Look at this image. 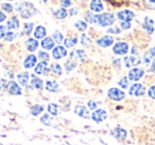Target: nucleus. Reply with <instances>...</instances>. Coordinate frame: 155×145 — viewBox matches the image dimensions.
Wrapping results in <instances>:
<instances>
[{"label": "nucleus", "instance_id": "1", "mask_svg": "<svg viewBox=\"0 0 155 145\" xmlns=\"http://www.w3.org/2000/svg\"><path fill=\"white\" fill-rule=\"evenodd\" d=\"M16 12L20 14L22 18L25 19H28V18H31L32 16H34L35 14L37 13L36 8L33 5V3L31 2H27V1H24V2H20L16 5L15 8Z\"/></svg>", "mask_w": 155, "mask_h": 145}, {"label": "nucleus", "instance_id": "2", "mask_svg": "<svg viewBox=\"0 0 155 145\" xmlns=\"http://www.w3.org/2000/svg\"><path fill=\"white\" fill-rule=\"evenodd\" d=\"M97 22L101 27L112 26L115 22V16L114 14L110 13H104L101 14V15H97Z\"/></svg>", "mask_w": 155, "mask_h": 145}, {"label": "nucleus", "instance_id": "3", "mask_svg": "<svg viewBox=\"0 0 155 145\" xmlns=\"http://www.w3.org/2000/svg\"><path fill=\"white\" fill-rule=\"evenodd\" d=\"M107 95L110 100L116 101V102H119V101H122L123 98H125V93L122 91V90L118 89V88H110L107 92Z\"/></svg>", "mask_w": 155, "mask_h": 145}, {"label": "nucleus", "instance_id": "4", "mask_svg": "<svg viewBox=\"0 0 155 145\" xmlns=\"http://www.w3.org/2000/svg\"><path fill=\"white\" fill-rule=\"evenodd\" d=\"M127 51H129V45L127 43H123V41L117 43L113 48V52L116 55H125Z\"/></svg>", "mask_w": 155, "mask_h": 145}, {"label": "nucleus", "instance_id": "5", "mask_svg": "<svg viewBox=\"0 0 155 145\" xmlns=\"http://www.w3.org/2000/svg\"><path fill=\"white\" fill-rule=\"evenodd\" d=\"M129 93L133 96H141L146 93V88L141 84H134L130 88Z\"/></svg>", "mask_w": 155, "mask_h": 145}, {"label": "nucleus", "instance_id": "6", "mask_svg": "<svg viewBox=\"0 0 155 145\" xmlns=\"http://www.w3.org/2000/svg\"><path fill=\"white\" fill-rule=\"evenodd\" d=\"M144 75V70L141 68H133L129 72V79L133 82H137Z\"/></svg>", "mask_w": 155, "mask_h": 145}, {"label": "nucleus", "instance_id": "7", "mask_svg": "<svg viewBox=\"0 0 155 145\" xmlns=\"http://www.w3.org/2000/svg\"><path fill=\"white\" fill-rule=\"evenodd\" d=\"M117 17H118V19H120L121 21L131 22L132 20H133V18L135 17V14L132 11H129V10H123V11L118 12Z\"/></svg>", "mask_w": 155, "mask_h": 145}, {"label": "nucleus", "instance_id": "8", "mask_svg": "<svg viewBox=\"0 0 155 145\" xmlns=\"http://www.w3.org/2000/svg\"><path fill=\"white\" fill-rule=\"evenodd\" d=\"M107 118V113L104 109H97L91 113V119L97 123H101Z\"/></svg>", "mask_w": 155, "mask_h": 145}, {"label": "nucleus", "instance_id": "9", "mask_svg": "<svg viewBox=\"0 0 155 145\" xmlns=\"http://www.w3.org/2000/svg\"><path fill=\"white\" fill-rule=\"evenodd\" d=\"M8 92L12 95H20L22 93V90L21 88L19 87L16 82H9V85H8Z\"/></svg>", "mask_w": 155, "mask_h": 145}, {"label": "nucleus", "instance_id": "10", "mask_svg": "<svg viewBox=\"0 0 155 145\" xmlns=\"http://www.w3.org/2000/svg\"><path fill=\"white\" fill-rule=\"evenodd\" d=\"M140 63H141V60L137 56H127V57H124V65L127 68L136 67L140 65Z\"/></svg>", "mask_w": 155, "mask_h": 145}, {"label": "nucleus", "instance_id": "11", "mask_svg": "<svg viewBox=\"0 0 155 145\" xmlns=\"http://www.w3.org/2000/svg\"><path fill=\"white\" fill-rule=\"evenodd\" d=\"M113 44H114V38L112 36H108V35L101 37V38H99L97 40V45L102 48H107L110 46H112Z\"/></svg>", "mask_w": 155, "mask_h": 145}, {"label": "nucleus", "instance_id": "12", "mask_svg": "<svg viewBox=\"0 0 155 145\" xmlns=\"http://www.w3.org/2000/svg\"><path fill=\"white\" fill-rule=\"evenodd\" d=\"M66 55H67V50L64 47H62V46H58L52 51V56L55 60H61V58L65 57Z\"/></svg>", "mask_w": 155, "mask_h": 145}, {"label": "nucleus", "instance_id": "13", "mask_svg": "<svg viewBox=\"0 0 155 145\" xmlns=\"http://www.w3.org/2000/svg\"><path fill=\"white\" fill-rule=\"evenodd\" d=\"M36 62H37L36 56H35L34 54H30V55L27 56V58L25 60V62H24L25 68H27V69L33 68V67L36 65Z\"/></svg>", "mask_w": 155, "mask_h": 145}, {"label": "nucleus", "instance_id": "14", "mask_svg": "<svg viewBox=\"0 0 155 145\" xmlns=\"http://www.w3.org/2000/svg\"><path fill=\"white\" fill-rule=\"evenodd\" d=\"M74 113L79 115V117H81V118H85V119H88V118H89L88 109L85 108L84 106H81V105H79V106H75Z\"/></svg>", "mask_w": 155, "mask_h": 145}, {"label": "nucleus", "instance_id": "15", "mask_svg": "<svg viewBox=\"0 0 155 145\" xmlns=\"http://www.w3.org/2000/svg\"><path fill=\"white\" fill-rule=\"evenodd\" d=\"M26 48L28 51L34 52L38 48V41L34 38H28L26 40Z\"/></svg>", "mask_w": 155, "mask_h": 145}, {"label": "nucleus", "instance_id": "16", "mask_svg": "<svg viewBox=\"0 0 155 145\" xmlns=\"http://www.w3.org/2000/svg\"><path fill=\"white\" fill-rule=\"evenodd\" d=\"M112 134L118 140H124L127 138V130L123 129V128H115L112 131Z\"/></svg>", "mask_w": 155, "mask_h": 145}, {"label": "nucleus", "instance_id": "17", "mask_svg": "<svg viewBox=\"0 0 155 145\" xmlns=\"http://www.w3.org/2000/svg\"><path fill=\"white\" fill-rule=\"evenodd\" d=\"M34 71L36 74H46L48 71V64L46 62H41L36 65Z\"/></svg>", "mask_w": 155, "mask_h": 145}, {"label": "nucleus", "instance_id": "18", "mask_svg": "<svg viewBox=\"0 0 155 145\" xmlns=\"http://www.w3.org/2000/svg\"><path fill=\"white\" fill-rule=\"evenodd\" d=\"M7 28L9 29V30H17V29L19 28V20H18L15 16H13V17L8 20Z\"/></svg>", "mask_w": 155, "mask_h": 145}, {"label": "nucleus", "instance_id": "19", "mask_svg": "<svg viewBox=\"0 0 155 145\" xmlns=\"http://www.w3.org/2000/svg\"><path fill=\"white\" fill-rule=\"evenodd\" d=\"M41 47L45 50H51L54 49V40L50 37H45L41 40Z\"/></svg>", "mask_w": 155, "mask_h": 145}, {"label": "nucleus", "instance_id": "20", "mask_svg": "<svg viewBox=\"0 0 155 145\" xmlns=\"http://www.w3.org/2000/svg\"><path fill=\"white\" fill-rule=\"evenodd\" d=\"M46 33H47V31H46L45 27L38 26L34 31V37L36 39H43V38H45Z\"/></svg>", "mask_w": 155, "mask_h": 145}, {"label": "nucleus", "instance_id": "21", "mask_svg": "<svg viewBox=\"0 0 155 145\" xmlns=\"http://www.w3.org/2000/svg\"><path fill=\"white\" fill-rule=\"evenodd\" d=\"M31 84H32V86L35 88V89L41 90L44 88V82L41 81V79H38V77H36L33 74H32V79H31Z\"/></svg>", "mask_w": 155, "mask_h": 145}, {"label": "nucleus", "instance_id": "22", "mask_svg": "<svg viewBox=\"0 0 155 145\" xmlns=\"http://www.w3.org/2000/svg\"><path fill=\"white\" fill-rule=\"evenodd\" d=\"M91 10L93 12H101L103 10V5L100 0H93L91 2Z\"/></svg>", "mask_w": 155, "mask_h": 145}, {"label": "nucleus", "instance_id": "23", "mask_svg": "<svg viewBox=\"0 0 155 145\" xmlns=\"http://www.w3.org/2000/svg\"><path fill=\"white\" fill-rule=\"evenodd\" d=\"M17 81L19 82L20 85L27 86L29 83V73L28 72L19 73V74L17 75Z\"/></svg>", "mask_w": 155, "mask_h": 145}, {"label": "nucleus", "instance_id": "24", "mask_svg": "<svg viewBox=\"0 0 155 145\" xmlns=\"http://www.w3.org/2000/svg\"><path fill=\"white\" fill-rule=\"evenodd\" d=\"M46 89L50 92H56L58 90V84L55 81H48L46 83Z\"/></svg>", "mask_w": 155, "mask_h": 145}, {"label": "nucleus", "instance_id": "25", "mask_svg": "<svg viewBox=\"0 0 155 145\" xmlns=\"http://www.w3.org/2000/svg\"><path fill=\"white\" fill-rule=\"evenodd\" d=\"M44 111V106L43 105H38V104H36V105H33L32 107H31V110H30V112H31V114L32 115H38L39 113H41Z\"/></svg>", "mask_w": 155, "mask_h": 145}, {"label": "nucleus", "instance_id": "26", "mask_svg": "<svg viewBox=\"0 0 155 145\" xmlns=\"http://www.w3.org/2000/svg\"><path fill=\"white\" fill-rule=\"evenodd\" d=\"M54 16H55L58 19H64V18L67 17V11L64 9V8H61V9H58L56 11H54Z\"/></svg>", "mask_w": 155, "mask_h": 145}, {"label": "nucleus", "instance_id": "27", "mask_svg": "<svg viewBox=\"0 0 155 145\" xmlns=\"http://www.w3.org/2000/svg\"><path fill=\"white\" fill-rule=\"evenodd\" d=\"M48 111H49V113L51 115H58V113H60L58 106L56 104H53V103H51V104L48 105Z\"/></svg>", "mask_w": 155, "mask_h": 145}, {"label": "nucleus", "instance_id": "28", "mask_svg": "<svg viewBox=\"0 0 155 145\" xmlns=\"http://www.w3.org/2000/svg\"><path fill=\"white\" fill-rule=\"evenodd\" d=\"M69 55H70L71 58H75V60H82V58L85 56V54H84V51H82V50H75V51L71 52Z\"/></svg>", "mask_w": 155, "mask_h": 145}, {"label": "nucleus", "instance_id": "29", "mask_svg": "<svg viewBox=\"0 0 155 145\" xmlns=\"http://www.w3.org/2000/svg\"><path fill=\"white\" fill-rule=\"evenodd\" d=\"M78 43V38L77 37H71V38H66L64 40V45L66 48H72L77 45Z\"/></svg>", "mask_w": 155, "mask_h": 145}, {"label": "nucleus", "instance_id": "30", "mask_svg": "<svg viewBox=\"0 0 155 145\" xmlns=\"http://www.w3.org/2000/svg\"><path fill=\"white\" fill-rule=\"evenodd\" d=\"M33 28H34L33 22H27V24H24V34L30 35L33 31Z\"/></svg>", "mask_w": 155, "mask_h": 145}, {"label": "nucleus", "instance_id": "31", "mask_svg": "<svg viewBox=\"0 0 155 145\" xmlns=\"http://www.w3.org/2000/svg\"><path fill=\"white\" fill-rule=\"evenodd\" d=\"M51 70L55 75H58V76H60V75L62 74V67H61L58 64H56V63H54V64L51 65Z\"/></svg>", "mask_w": 155, "mask_h": 145}, {"label": "nucleus", "instance_id": "32", "mask_svg": "<svg viewBox=\"0 0 155 145\" xmlns=\"http://www.w3.org/2000/svg\"><path fill=\"white\" fill-rule=\"evenodd\" d=\"M52 39L54 40V43H56L58 45H60L61 43L63 41V34L58 31L53 33V36H52Z\"/></svg>", "mask_w": 155, "mask_h": 145}, {"label": "nucleus", "instance_id": "33", "mask_svg": "<svg viewBox=\"0 0 155 145\" xmlns=\"http://www.w3.org/2000/svg\"><path fill=\"white\" fill-rule=\"evenodd\" d=\"M74 27L79 31H85L87 28V24L85 21H83V20H79V21H77L74 24Z\"/></svg>", "mask_w": 155, "mask_h": 145}, {"label": "nucleus", "instance_id": "34", "mask_svg": "<svg viewBox=\"0 0 155 145\" xmlns=\"http://www.w3.org/2000/svg\"><path fill=\"white\" fill-rule=\"evenodd\" d=\"M41 123L45 124V125L50 126V125H51V123H52V122H51V121H52V118L50 117V114L46 113V114H44L43 117H41Z\"/></svg>", "mask_w": 155, "mask_h": 145}, {"label": "nucleus", "instance_id": "35", "mask_svg": "<svg viewBox=\"0 0 155 145\" xmlns=\"http://www.w3.org/2000/svg\"><path fill=\"white\" fill-rule=\"evenodd\" d=\"M85 18H86L87 21L91 22V24H96V22H97V15H93V14L89 13V12L85 13Z\"/></svg>", "mask_w": 155, "mask_h": 145}, {"label": "nucleus", "instance_id": "36", "mask_svg": "<svg viewBox=\"0 0 155 145\" xmlns=\"http://www.w3.org/2000/svg\"><path fill=\"white\" fill-rule=\"evenodd\" d=\"M142 27H143V29L149 33V34H152V33L154 32V27H153L152 24H149V22L144 21V24H142Z\"/></svg>", "mask_w": 155, "mask_h": 145}, {"label": "nucleus", "instance_id": "37", "mask_svg": "<svg viewBox=\"0 0 155 145\" xmlns=\"http://www.w3.org/2000/svg\"><path fill=\"white\" fill-rule=\"evenodd\" d=\"M118 84L121 88L127 89V88L129 87V77H122V79L118 82Z\"/></svg>", "mask_w": 155, "mask_h": 145}, {"label": "nucleus", "instance_id": "38", "mask_svg": "<svg viewBox=\"0 0 155 145\" xmlns=\"http://www.w3.org/2000/svg\"><path fill=\"white\" fill-rule=\"evenodd\" d=\"M38 57L41 58V62H46L47 63L50 58V55L47 53V52H44V51H39L38 52Z\"/></svg>", "mask_w": 155, "mask_h": 145}, {"label": "nucleus", "instance_id": "39", "mask_svg": "<svg viewBox=\"0 0 155 145\" xmlns=\"http://www.w3.org/2000/svg\"><path fill=\"white\" fill-rule=\"evenodd\" d=\"M16 37H17V34H16V33L9 31V32H8L7 34H5V40H7V41H12V40H14V39H15Z\"/></svg>", "mask_w": 155, "mask_h": 145}, {"label": "nucleus", "instance_id": "40", "mask_svg": "<svg viewBox=\"0 0 155 145\" xmlns=\"http://www.w3.org/2000/svg\"><path fill=\"white\" fill-rule=\"evenodd\" d=\"M65 68H66L67 71H71L75 68V63L72 62V60H67L65 63Z\"/></svg>", "mask_w": 155, "mask_h": 145}, {"label": "nucleus", "instance_id": "41", "mask_svg": "<svg viewBox=\"0 0 155 145\" xmlns=\"http://www.w3.org/2000/svg\"><path fill=\"white\" fill-rule=\"evenodd\" d=\"M1 8H2L3 11L8 12V13H11V12L13 11V5H12L11 3H2Z\"/></svg>", "mask_w": 155, "mask_h": 145}, {"label": "nucleus", "instance_id": "42", "mask_svg": "<svg viewBox=\"0 0 155 145\" xmlns=\"http://www.w3.org/2000/svg\"><path fill=\"white\" fill-rule=\"evenodd\" d=\"M143 3L149 9H155V0H143Z\"/></svg>", "mask_w": 155, "mask_h": 145}, {"label": "nucleus", "instance_id": "43", "mask_svg": "<svg viewBox=\"0 0 155 145\" xmlns=\"http://www.w3.org/2000/svg\"><path fill=\"white\" fill-rule=\"evenodd\" d=\"M8 85H9L8 81H5V79H0V91L8 89Z\"/></svg>", "mask_w": 155, "mask_h": 145}, {"label": "nucleus", "instance_id": "44", "mask_svg": "<svg viewBox=\"0 0 155 145\" xmlns=\"http://www.w3.org/2000/svg\"><path fill=\"white\" fill-rule=\"evenodd\" d=\"M148 95H149V98H151L152 100H155V86H152V87L149 88Z\"/></svg>", "mask_w": 155, "mask_h": 145}, {"label": "nucleus", "instance_id": "45", "mask_svg": "<svg viewBox=\"0 0 155 145\" xmlns=\"http://www.w3.org/2000/svg\"><path fill=\"white\" fill-rule=\"evenodd\" d=\"M81 38H82V40H81V43H82V45H83V46H88V44L91 43V39L88 38V36H87V35L83 34Z\"/></svg>", "mask_w": 155, "mask_h": 145}, {"label": "nucleus", "instance_id": "46", "mask_svg": "<svg viewBox=\"0 0 155 145\" xmlns=\"http://www.w3.org/2000/svg\"><path fill=\"white\" fill-rule=\"evenodd\" d=\"M107 33H110V34H119L120 33V29L115 27V28H110L107 30Z\"/></svg>", "mask_w": 155, "mask_h": 145}, {"label": "nucleus", "instance_id": "47", "mask_svg": "<svg viewBox=\"0 0 155 145\" xmlns=\"http://www.w3.org/2000/svg\"><path fill=\"white\" fill-rule=\"evenodd\" d=\"M121 28L123 29V30H129L130 28H131V22H127V21H122L120 24Z\"/></svg>", "mask_w": 155, "mask_h": 145}, {"label": "nucleus", "instance_id": "48", "mask_svg": "<svg viewBox=\"0 0 155 145\" xmlns=\"http://www.w3.org/2000/svg\"><path fill=\"white\" fill-rule=\"evenodd\" d=\"M5 34H7V32H5V26H0V39L5 38Z\"/></svg>", "mask_w": 155, "mask_h": 145}, {"label": "nucleus", "instance_id": "49", "mask_svg": "<svg viewBox=\"0 0 155 145\" xmlns=\"http://www.w3.org/2000/svg\"><path fill=\"white\" fill-rule=\"evenodd\" d=\"M61 5L64 8H68L71 5V1L70 0H61Z\"/></svg>", "mask_w": 155, "mask_h": 145}, {"label": "nucleus", "instance_id": "50", "mask_svg": "<svg viewBox=\"0 0 155 145\" xmlns=\"http://www.w3.org/2000/svg\"><path fill=\"white\" fill-rule=\"evenodd\" d=\"M88 107L91 109V110H95V109L97 108V103L94 102V101H89V102H88Z\"/></svg>", "mask_w": 155, "mask_h": 145}, {"label": "nucleus", "instance_id": "51", "mask_svg": "<svg viewBox=\"0 0 155 145\" xmlns=\"http://www.w3.org/2000/svg\"><path fill=\"white\" fill-rule=\"evenodd\" d=\"M150 60H151V56H149L148 54H146V55L143 56V62L146 63L147 65H148L149 63H150Z\"/></svg>", "mask_w": 155, "mask_h": 145}, {"label": "nucleus", "instance_id": "52", "mask_svg": "<svg viewBox=\"0 0 155 145\" xmlns=\"http://www.w3.org/2000/svg\"><path fill=\"white\" fill-rule=\"evenodd\" d=\"M5 19H7V16H5V14H3L2 12H0V22L5 21Z\"/></svg>", "mask_w": 155, "mask_h": 145}, {"label": "nucleus", "instance_id": "53", "mask_svg": "<svg viewBox=\"0 0 155 145\" xmlns=\"http://www.w3.org/2000/svg\"><path fill=\"white\" fill-rule=\"evenodd\" d=\"M151 71H152L153 73H155V60L152 62V65H151Z\"/></svg>", "mask_w": 155, "mask_h": 145}, {"label": "nucleus", "instance_id": "54", "mask_svg": "<svg viewBox=\"0 0 155 145\" xmlns=\"http://www.w3.org/2000/svg\"><path fill=\"white\" fill-rule=\"evenodd\" d=\"M150 54H151V56L155 57V47H154V48H152V49L150 50Z\"/></svg>", "mask_w": 155, "mask_h": 145}, {"label": "nucleus", "instance_id": "55", "mask_svg": "<svg viewBox=\"0 0 155 145\" xmlns=\"http://www.w3.org/2000/svg\"><path fill=\"white\" fill-rule=\"evenodd\" d=\"M74 13H75V14L78 13V10H77V9H71V11H70V14H71V15H74Z\"/></svg>", "mask_w": 155, "mask_h": 145}, {"label": "nucleus", "instance_id": "56", "mask_svg": "<svg viewBox=\"0 0 155 145\" xmlns=\"http://www.w3.org/2000/svg\"><path fill=\"white\" fill-rule=\"evenodd\" d=\"M8 1H13V0H8Z\"/></svg>", "mask_w": 155, "mask_h": 145}]
</instances>
